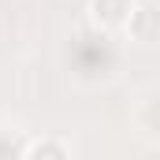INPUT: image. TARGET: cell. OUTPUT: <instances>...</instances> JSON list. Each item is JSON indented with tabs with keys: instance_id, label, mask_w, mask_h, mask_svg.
Returning <instances> with one entry per match:
<instances>
[{
	"instance_id": "cell-1",
	"label": "cell",
	"mask_w": 160,
	"mask_h": 160,
	"mask_svg": "<svg viewBox=\"0 0 160 160\" xmlns=\"http://www.w3.org/2000/svg\"><path fill=\"white\" fill-rule=\"evenodd\" d=\"M67 63H71V75L78 82H89V86L93 82H108L119 71V45L101 26H82L71 38Z\"/></svg>"
},
{
	"instance_id": "cell-3",
	"label": "cell",
	"mask_w": 160,
	"mask_h": 160,
	"mask_svg": "<svg viewBox=\"0 0 160 160\" xmlns=\"http://www.w3.org/2000/svg\"><path fill=\"white\" fill-rule=\"evenodd\" d=\"M130 11H134V0H89V19L101 30H119V26H127Z\"/></svg>"
},
{
	"instance_id": "cell-5",
	"label": "cell",
	"mask_w": 160,
	"mask_h": 160,
	"mask_svg": "<svg viewBox=\"0 0 160 160\" xmlns=\"http://www.w3.org/2000/svg\"><path fill=\"white\" fill-rule=\"evenodd\" d=\"M22 157H71V145L67 142H52V138H38V142H26Z\"/></svg>"
},
{
	"instance_id": "cell-2",
	"label": "cell",
	"mask_w": 160,
	"mask_h": 160,
	"mask_svg": "<svg viewBox=\"0 0 160 160\" xmlns=\"http://www.w3.org/2000/svg\"><path fill=\"white\" fill-rule=\"evenodd\" d=\"M127 34L138 45H157L160 41V8L157 4H134L127 19Z\"/></svg>"
},
{
	"instance_id": "cell-4",
	"label": "cell",
	"mask_w": 160,
	"mask_h": 160,
	"mask_svg": "<svg viewBox=\"0 0 160 160\" xmlns=\"http://www.w3.org/2000/svg\"><path fill=\"white\" fill-rule=\"evenodd\" d=\"M138 127L145 134H160V89L149 93L142 104H138Z\"/></svg>"
}]
</instances>
